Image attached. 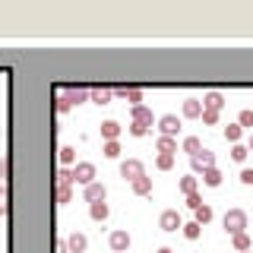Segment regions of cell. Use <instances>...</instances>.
<instances>
[{"label":"cell","mask_w":253,"mask_h":253,"mask_svg":"<svg viewBox=\"0 0 253 253\" xmlns=\"http://www.w3.org/2000/svg\"><path fill=\"white\" fill-rule=\"evenodd\" d=\"M187 206H190V209L196 212V209L203 206V196H200V193H190V196H187Z\"/></svg>","instance_id":"35"},{"label":"cell","mask_w":253,"mask_h":253,"mask_svg":"<svg viewBox=\"0 0 253 253\" xmlns=\"http://www.w3.org/2000/svg\"><path fill=\"white\" fill-rule=\"evenodd\" d=\"M63 98H67L70 105H83V101L89 98V89H67V92H63Z\"/></svg>","instance_id":"18"},{"label":"cell","mask_w":253,"mask_h":253,"mask_svg":"<svg viewBox=\"0 0 253 253\" xmlns=\"http://www.w3.org/2000/svg\"><path fill=\"white\" fill-rule=\"evenodd\" d=\"M158 253H174V250H171V247H162V250H158Z\"/></svg>","instance_id":"41"},{"label":"cell","mask_w":253,"mask_h":253,"mask_svg":"<svg viewBox=\"0 0 253 253\" xmlns=\"http://www.w3.org/2000/svg\"><path fill=\"white\" fill-rule=\"evenodd\" d=\"M70 108H73V105H70V101H67V98H63V95H60V98H57V111H60V114H67Z\"/></svg>","instance_id":"39"},{"label":"cell","mask_w":253,"mask_h":253,"mask_svg":"<svg viewBox=\"0 0 253 253\" xmlns=\"http://www.w3.org/2000/svg\"><path fill=\"white\" fill-rule=\"evenodd\" d=\"M203 114V101L200 98H187L184 101V117H200Z\"/></svg>","instance_id":"19"},{"label":"cell","mask_w":253,"mask_h":253,"mask_svg":"<svg viewBox=\"0 0 253 253\" xmlns=\"http://www.w3.org/2000/svg\"><path fill=\"white\" fill-rule=\"evenodd\" d=\"M241 136H244V130H241L237 124H228V126H225V139L231 142V146H234V142H241Z\"/></svg>","instance_id":"22"},{"label":"cell","mask_w":253,"mask_h":253,"mask_svg":"<svg viewBox=\"0 0 253 253\" xmlns=\"http://www.w3.org/2000/svg\"><path fill=\"white\" fill-rule=\"evenodd\" d=\"M130 133H133V136H146L149 126H142V124H130Z\"/></svg>","instance_id":"37"},{"label":"cell","mask_w":253,"mask_h":253,"mask_svg":"<svg viewBox=\"0 0 253 253\" xmlns=\"http://www.w3.org/2000/svg\"><path fill=\"white\" fill-rule=\"evenodd\" d=\"M241 184L253 187V168H244V171H241Z\"/></svg>","instance_id":"36"},{"label":"cell","mask_w":253,"mask_h":253,"mask_svg":"<svg viewBox=\"0 0 253 253\" xmlns=\"http://www.w3.org/2000/svg\"><path fill=\"white\" fill-rule=\"evenodd\" d=\"M244 253H250V250H244Z\"/></svg>","instance_id":"43"},{"label":"cell","mask_w":253,"mask_h":253,"mask_svg":"<svg viewBox=\"0 0 253 253\" xmlns=\"http://www.w3.org/2000/svg\"><path fill=\"white\" fill-rule=\"evenodd\" d=\"M155 146H158L162 155H174V152H177V139H171V136H158Z\"/></svg>","instance_id":"17"},{"label":"cell","mask_w":253,"mask_h":253,"mask_svg":"<svg viewBox=\"0 0 253 253\" xmlns=\"http://www.w3.org/2000/svg\"><path fill=\"white\" fill-rule=\"evenodd\" d=\"M180 193H196V177H180Z\"/></svg>","instance_id":"31"},{"label":"cell","mask_w":253,"mask_h":253,"mask_svg":"<svg viewBox=\"0 0 253 253\" xmlns=\"http://www.w3.org/2000/svg\"><path fill=\"white\" fill-rule=\"evenodd\" d=\"M89 215H92V221H105L111 215V206L105 200H101V203H89Z\"/></svg>","instance_id":"13"},{"label":"cell","mask_w":253,"mask_h":253,"mask_svg":"<svg viewBox=\"0 0 253 253\" xmlns=\"http://www.w3.org/2000/svg\"><path fill=\"white\" fill-rule=\"evenodd\" d=\"M212 215H215V212H212V206L203 203L200 209H196V218H193V221H196V225H206V221H212Z\"/></svg>","instance_id":"21"},{"label":"cell","mask_w":253,"mask_h":253,"mask_svg":"<svg viewBox=\"0 0 253 253\" xmlns=\"http://www.w3.org/2000/svg\"><path fill=\"white\" fill-rule=\"evenodd\" d=\"M70 200H73V190H70V184H57V203L67 206Z\"/></svg>","instance_id":"24"},{"label":"cell","mask_w":253,"mask_h":253,"mask_svg":"<svg viewBox=\"0 0 253 253\" xmlns=\"http://www.w3.org/2000/svg\"><path fill=\"white\" fill-rule=\"evenodd\" d=\"M190 165H193V171H196V174H203V171L215 168V155H212L209 149H203L200 155H193V158H190Z\"/></svg>","instance_id":"6"},{"label":"cell","mask_w":253,"mask_h":253,"mask_svg":"<svg viewBox=\"0 0 253 253\" xmlns=\"http://www.w3.org/2000/svg\"><path fill=\"white\" fill-rule=\"evenodd\" d=\"M250 111H253V108H250Z\"/></svg>","instance_id":"44"},{"label":"cell","mask_w":253,"mask_h":253,"mask_svg":"<svg viewBox=\"0 0 253 253\" xmlns=\"http://www.w3.org/2000/svg\"><path fill=\"white\" fill-rule=\"evenodd\" d=\"M117 136H121V124H117V121H105V124H101V139H105V142H114Z\"/></svg>","instance_id":"14"},{"label":"cell","mask_w":253,"mask_h":253,"mask_svg":"<svg viewBox=\"0 0 253 253\" xmlns=\"http://www.w3.org/2000/svg\"><path fill=\"white\" fill-rule=\"evenodd\" d=\"M108 244H111L114 253H126V250H130V234H126V231H111Z\"/></svg>","instance_id":"7"},{"label":"cell","mask_w":253,"mask_h":253,"mask_svg":"<svg viewBox=\"0 0 253 253\" xmlns=\"http://www.w3.org/2000/svg\"><path fill=\"white\" fill-rule=\"evenodd\" d=\"M83 196H85V203H101V200L108 196V190H105V184H101V180H95V184L85 187Z\"/></svg>","instance_id":"8"},{"label":"cell","mask_w":253,"mask_h":253,"mask_svg":"<svg viewBox=\"0 0 253 253\" xmlns=\"http://www.w3.org/2000/svg\"><path fill=\"white\" fill-rule=\"evenodd\" d=\"M158 133H162V136L177 139V133H180V117H177V114H165V117H158Z\"/></svg>","instance_id":"3"},{"label":"cell","mask_w":253,"mask_h":253,"mask_svg":"<svg viewBox=\"0 0 253 253\" xmlns=\"http://www.w3.org/2000/svg\"><path fill=\"white\" fill-rule=\"evenodd\" d=\"M133 124H142V126H152V124H155L152 111H149L146 105H136V108H133Z\"/></svg>","instance_id":"11"},{"label":"cell","mask_w":253,"mask_h":253,"mask_svg":"<svg viewBox=\"0 0 253 253\" xmlns=\"http://www.w3.org/2000/svg\"><path fill=\"white\" fill-rule=\"evenodd\" d=\"M203 108L206 111H221V108H225V95H221V92H206L203 95Z\"/></svg>","instance_id":"9"},{"label":"cell","mask_w":253,"mask_h":253,"mask_svg":"<svg viewBox=\"0 0 253 253\" xmlns=\"http://www.w3.org/2000/svg\"><path fill=\"white\" fill-rule=\"evenodd\" d=\"M57 253H70V250H67V244H60V247H57Z\"/></svg>","instance_id":"40"},{"label":"cell","mask_w":253,"mask_h":253,"mask_svg":"<svg viewBox=\"0 0 253 253\" xmlns=\"http://www.w3.org/2000/svg\"><path fill=\"white\" fill-rule=\"evenodd\" d=\"M76 162V149L73 146H63L60 149V165H73Z\"/></svg>","instance_id":"28"},{"label":"cell","mask_w":253,"mask_h":253,"mask_svg":"<svg viewBox=\"0 0 253 253\" xmlns=\"http://www.w3.org/2000/svg\"><path fill=\"white\" fill-rule=\"evenodd\" d=\"M225 231L231 237L247 231V212H244V209H228L225 212Z\"/></svg>","instance_id":"1"},{"label":"cell","mask_w":253,"mask_h":253,"mask_svg":"<svg viewBox=\"0 0 253 253\" xmlns=\"http://www.w3.org/2000/svg\"><path fill=\"white\" fill-rule=\"evenodd\" d=\"M57 184H70V187H73V174H70V171H60L57 174Z\"/></svg>","instance_id":"38"},{"label":"cell","mask_w":253,"mask_h":253,"mask_svg":"<svg viewBox=\"0 0 253 253\" xmlns=\"http://www.w3.org/2000/svg\"><path fill=\"white\" fill-rule=\"evenodd\" d=\"M180 149H184V152L193 158V155H200V152H203V139H200V136H187L184 142H180Z\"/></svg>","instance_id":"16"},{"label":"cell","mask_w":253,"mask_h":253,"mask_svg":"<svg viewBox=\"0 0 253 253\" xmlns=\"http://www.w3.org/2000/svg\"><path fill=\"white\" fill-rule=\"evenodd\" d=\"M142 174H146V168H142V162L139 158H126V162H121V177L124 180H136V177H142Z\"/></svg>","instance_id":"4"},{"label":"cell","mask_w":253,"mask_h":253,"mask_svg":"<svg viewBox=\"0 0 253 253\" xmlns=\"http://www.w3.org/2000/svg\"><path fill=\"white\" fill-rule=\"evenodd\" d=\"M247 149H250V152H253V133H250V146H247Z\"/></svg>","instance_id":"42"},{"label":"cell","mask_w":253,"mask_h":253,"mask_svg":"<svg viewBox=\"0 0 253 253\" xmlns=\"http://www.w3.org/2000/svg\"><path fill=\"white\" fill-rule=\"evenodd\" d=\"M114 92L121 95V98H126L133 108H136L139 101H142V89H136V85H130V89H126V85H121V89H114Z\"/></svg>","instance_id":"12"},{"label":"cell","mask_w":253,"mask_h":253,"mask_svg":"<svg viewBox=\"0 0 253 253\" xmlns=\"http://www.w3.org/2000/svg\"><path fill=\"white\" fill-rule=\"evenodd\" d=\"M158 228H162V231H177V228H184V221H180V215L174 209H165L162 215H158Z\"/></svg>","instance_id":"5"},{"label":"cell","mask_w":253,"mask_h":253,"mask_svg":"<svg viewBox=\"0 0 253 253\" xmlns=\"http://www.w3.org/2000/svg\"><path fill=\"white\" fill-rule=\"evenodd\" d=\"M63 244H67V250H70V253H83L85 247H89V241H85V234H79V231H73V234H70V237H67Z\"/></svg>","instance_id":"10"},{"label":"cell","mask_w":253,"mask_h":253,"mask_svg":"<svg viewBox=\"0 0 253 253\" xmlns=\"http://www.w3.org/2000/svg\"><path fill=\"white\" fill-rule=\"evenodd\" d=\"M70 174H73V184H83V187L95 184V177H98V171H95L92 162H76V168L70 171Z\"/></svg>","instance_id":"2"},{"label":"cell","mask_w":253,"mask_h":253,"mask_svg":"<svg viewBox=\"0 0 253 253\" xmlns=\"http://www.w3.org/2000/svg\"><path fill=\"white\" fill-rule=\"evenodd\" d=\"M6 209H10V193H6V187L0 184V215H6Z\"/></svg>","instance_id":"32"},{"label":"cell","mask_w":253,"mask_h":253,"mask_svg":"<svg viewBox=\"0 0 253 253\" xmlns=\"http://www.w3.org/2000/svg\"><path fill=\"white\" fill-rule=\"evenodd\" d=\"M231 241H234V247L241 250V253H244V250H250V237H247V231H244V234H234Z\"/></svg>","instance_id":"30"},{"label":"cell","mask_w":253,"mask_h":253,"mask_svg":"<svg viewBox=\"0 0 253 253\" xmlns=\"http://www.w3.org/2000/svg\"><path fill=\"white\" fill-rule=\"evenodd\" d=\"M155 168H158V171H171V168H174V155H162V152H158Z\"/></svg>","instance_id":"25"},{"label":"cell","mask_w":253,"mask_h":253,"mask_svg":"<svg viewBox=\"0 0 253 253\" xmlns=\"http://www.w3.org/2000/svg\"><path fill=\"white\" fill-rule=\"evenodd\" d=\"M237 126H241V130H253V111H250V108L241 111V117H237Z\"/></svg>","instance_id":"26"},{"label":"cell","mask_w":253,"mask_h":253,"mask_svg":"<svg viewBox=\"0 0 253 253\" xmlns=\"http://www.w3.org/2000/svg\"><path fill=\"white\" fill-rule=\"evenodd\" d=\"M200 231H203V225H196V221H187V225H184V237H190V241H196Z\"/></svg>","instance_id":"29"},{"label":"cell","mask_w":253,"mask_h":253,"mask_svg":"<svg viewBox=\"0 0 253 253\" xmlns=\"http://www.w3.org/2000/svg\"><path fill=\"white\" fill-rule=\"evenodd\" d=\"M105 155H108V158H117V155H121V146H117V139H114V142H105Z\"/></svg>","instance_id":"34"},{"label":"cell","mask_w":253,"mask_h":253,"mask_svg":"<svg viewBox=\"0 0 253 253\" xmlns=\"http://www.w3.org/2000/svg\"><path fill=\"white\" fill-rule=\"evenodd\" d=\"M200 117H203V124H209V126H212V124H218V111H206V108H203V114H200Z\"/></svg>","instance_id":"33"},{"label":"cell","mask_w":253,"mask_h":253,"mask_svg":"<svg viewBox=\"0 0 253 253\" xmlns=\"http://www.w3.org/2000/svg\"><path fill=\"white\" fill-rule=\"evenodd\" d=\"M130 187H133V193H139V196H149V193H152V177H149V174H142V177H136Z\"/></svg>","instance_id":"15"},{"label":"cell","mask_w":253,"mask_h":253,"mask_svg":"<svg viewBox=\"0 0 253 253\" xmlns=\"http://www.w3.org/2000/svg\"><path fill=\"white\" fill-rule=\"evenodd\" d=\"M247 155H250V149L241 146V142H234V149H231V158H234V162H247Z\"/></svg>","instance_id":"27"},{"label":"cell","mask_w":253,"mask_h":253,"mask_svg":"<svg viewBox=\"0 0 253 253\" xmlns=\"http://www.w3.org/2000/svg\"><path fill=\"white\" fill-rule=\"evenodd\" d=\"M89 98L95 101V105H108V101H111V89H95V92H89Z\"/></svg>","instance_id":"23"},{"label":"cell","mask_w":253,"mask_h":253,"mask_svg":"<svg viewBox=\"0 0 253 253\" xmlns=\"http://www.w3.org/2000/svg\"><path fill=\"white\" fill-rule=\"evenodd\" d=\"M203 184H206V187H218V184H221V171H218V168L203 171Z\"/></svg>","instance_id":"20"}]
</instances>
